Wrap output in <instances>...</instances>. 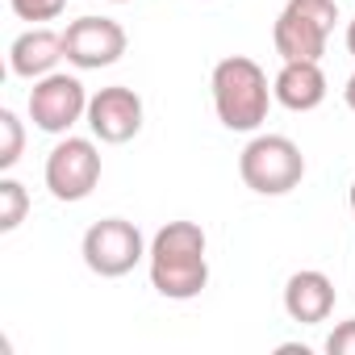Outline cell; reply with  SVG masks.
Returning <instances> with one entry per match:
<instances>
[{
    "label": "cell",
    "instance_id": "6da1fadb",
    "mask_svg": "<svg viewBox=\"0 0 355 355\" xmlns=\"http://www.w3.org/2000/svg\"><path fill=\"white\" fill-rule=\"evenodd\" d=\"M150 263V288L167 301H193L209 284V259H205V230L197 222H167L146 251Z\"/></svg>",
    "mask_w": 355,
    "mask_h": 355
},
{
    "label": "cell",
    "instance_id": "7a4b0ae2",
    "mask_svg": "<svg viewBox=\"0 0 355 355\" xmlns=\"http://www.w3.org/2000/svg\"><path fill=\"white\" fill-rule=\"evenodd\" d=\"M214 109L218 121L234 134H251L268 121V105H272V88H268V71L247 59V55H226L214 67Z\"/></svg>",
    "mask_w": 355,
    "mask_h": 355
},
{
    "label": "cell",
    "instance_id": "3957f363",
    "mask_svg": "<svg viewBox=\"0 0 355 355\" xmlns=\"http://www.w3.org/2000/svg\"><path fill=\"white\" fill-rule=\"evenodd\" d=\"M239 175L259 197H284L305 180V155L284 134H255L239 155Z\"/></svg>",
    "mask_w": 355,
    "mask_h": 355
},
{
    "label": "cell",
    "instance_id": "277c9868",
    "mask_svg": "<svg viewBox=\"0 0 355 355\" xmlns=\"http://www.w3.org/2000/svg\"><path fill=\"white\" fill-rule=\"evenodd\" d=\"M334 21H338L334 0H288L280 9V17H276V26H272L276 55L284 63H293V59L322 63L326 42L334 34Z\"/></svg>",
    "mask_w": 355,
    "mask_h": 355
},
{
    "label": "cell",
    "instance_id": "5b68a950",
    "mask_svg": "<svg viewBox=\"0 0 355 355\" xmlns=\"http://www.w3.org/2000/svg\"><path fill=\"white\" fill-rule=\"evenodd\" d=\"M80 255H84L88 272H96L101 280H117V276H130L146 259V243H142V230L134 222L101 218L84 230Z\"/></svg>",
    "mask_w": 355,
    "mask_h": 355
},
{
    "label": "cell",
    "instance_id": "8992f818",
    "mask_svg": "<svg viewBox=\"0 0 355 355\" xmlns=\"http://www.w3.org/2000/svg\"><path fill=\"white\" fill-rule=\"evenodd\" d=\"M101 184V150L92 138H63L51 155H46V189L55 201H88L92 189Z\"/></svg>",
    "mask_w": 355,
    "mask_h": 355
},
{
    "label": "cell",
    "instance_id": "52a82bcc",
    "mask_svg": "<svg viewBox=\"0 0 355 355\" xmlns=\"http://www.w3.org/2000/svg\"><path fill=\"white\" fill-rule=\"evenodd\" d=\"M80 117H88V92L76 76L67 71H51L42 80H34L30 88V121L42 134H67Z\"/></svg>",
    "mask_w": 355,
    "mask_h": 355
},
{
    "label": "cell",
    "instance_id": "ba28073f",
    "mask_svg": "<svg viewBox=\"0 0 355 355\" xmlns=\"http://www.w3.org/2000/svg\"><path fill=\"white\" fill-rule=\"evenodd\" d=\"M63 51H67L71 67L101 71L125 55V30L113 17H80L63 30Z\"/></svg>",
    "mask_w": 355,
    "mask_h": 355
},
{
    "label": "cell",
    "instance_id": "9c48e42d",
    "mask_svg": "<svg viewBox=\"0 0 355 355\" xmlns=\"http://www.w3.org/2000/svg\"><path fill=\"white\" fill-rule=\"evenodd\" d=\"M88 125L101 142L121 146L142 130V96L125 84H109L88 96Z\"/></svg>",
    "mask_w": 355,
    "mask_h": 355
},
{
    "label": "cell",
    "instance_id": "30bf717a",
    "mask_svg": "<svg viewBox=\"0 0 355 355\" xmlns=\"http://www.w3.org/2000/svg\"><path fill=\"white\" fill-rule=\"evenodd\" d=\"M284 313L301 326H318L334 313V284L326 272L318 268H305V272H293L288 284H284Z\"/></svg>",
    "mask_w": 355,
    "mask_h": 355
},
{
    "label": "cell",
    "instance_id": "8fae6325",
    "mask_svg": "<svg viewBox=\"0 0 355 355\" xmlns=\"http://www.w3.org/2000/svg\"><path fill=\"white\" fill-rule=\"evenodd\" d=\"M59 59H67L63 51V34L46 30V26H34L26 30L21 38H13L9 46V71L21 76V80H42L59 67Z\"/></svg>",
    "mask_w": 355,
    "mask_h": 355
},
{
    "label": "cell",
    "instance_id": "7c38bea8",
    "mask_svg": "<svg viewBox=\"0 0 355 355\" xmlns=\"http://www.w3.org/2000/svg\"><path fill=\"white\" fill-rule=\"evenodd\" d=\"M272 96L293 109V113H309L326 101V71L322 63H309V59H293L276 71L272 80Z\"/></svg>",
    "mask_w": 355,
    "mask_h": 355
},
{
    "label": "cell",
    "instance_id": "4fadbf2b",
    "mask_svg": "<svg viewBox=\"0 0 355 355\" xmlns=\"http://www.w3.org/2000/svg\"><path fill=\"white\" fill-rule=\"evenodd\" d=\"M30 214V193L26 184H17L13 175H5L0 180V234H13Z\"/></svg>",
    "mask_w": 355,
    "mask_h": 355
},
{
    "label": "cell",
    "instance_id": "5bb4252c",
    "mask_svg": "<svg viewBox=\"0 0 355 355\" xmlns=\"http://www.w3.org/2000/svg\"><path fill=\"white\" fill-rule=\"evenodd\" d=\"M26 150V125L13 109H0V171H13Z\"/></svg>",
    "mask_w": 355,
    "mask_h": 355
},
{
    "label": "cell",
    "instance_id": "9a60e30c",
    "mask_svg": "<svg viewBox=\"0 0 355 355\" xmlns=\"http://www.w3.org/2000/svg\"><path fill=\"white\" fill-rule=\"evenodd\" d=\"M9 5L21 21H55L67 9V0H9Z\"/></svg>",
    "mask_w": 355,
    "mask_h": 355
},
{
    "label": "cell",
    "instance_id": "2e32d148",
    "mask_svg": "<svg viewBox=\"0 0 355 355\" xmlns=\"http://www.w3.org/2000/svg\"><path fill=\"white\" fill-rule=\"evenodd\" d=\"M330 355H355V318H347L343 326H334V334L326 338Z\"/></svg>",
    "mask_w": 355,
    "mask_h": 355
},
{
    "label": "cell",
    "instance_id": "e0dca14e",
    "mask_svg": "<svg viewBox=\"0 0 355 355\" xmlns=\"http://www.w3.org/2000/svg\"><path fill=\"white\" fill-rule=\"evenodd\" d=\"M343 101H347V109L355 113V71H351V80H347V88H343Z\"/></svg>",
    "mask_w": 355,
    "mask_h": 355
},
{
    "label": "cell",
    "instance_id": "ac0fdd59",
    "mask_svg": "<svg viewBox=\"0 0 355 355\" xmlns=\"http://www.w3.org/2000/svg\"><path fill=\"white\" fill-rule=\"evenodd\" d=\"M347 51H351V59H355V17L347 21Z\"/></svg>",
    "mask_w": 355,
    "mask_h": 355
},
{
    "label": "cell",
    "instance_id": "d6986e66",
    "mask_svg": "<svg viewBox=\"0 0 355 355\" xmlns=\"http://www.w3.org/2000/svg\"><path fill=\"white\" fill-rule=\"evenodd\" d=\"M351 209H355V180H351Z\"/></svg>",
    "mask_w": 355,
    "mask_h": 355
},
{
    "label": "cell",
    "instance_id": "ffe728a7",
    "mask_svg": "<svg viewBox=\"0 0 355 355\" xmlns=\"http://www.w3.org/2000/svg\"><path fill=\"white\" fill-rule=\"evenodd\" d=\"M113 5H130V0H113Z\"/></svg>",
    "mask_w": 355,
    "mask_h": 355
}]
</instances>
